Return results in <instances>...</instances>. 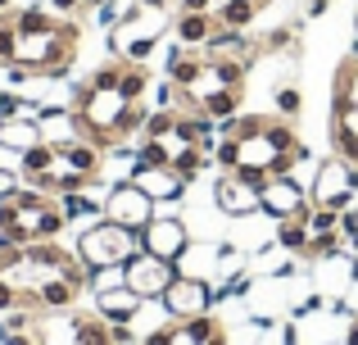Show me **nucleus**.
I'll return each mask as SVG.
<instances>
[{"mask_svg":"<svg viewBox=\"0 0 358 345\" xmlns=\"http://www.w3.org/2000/svg\"><path fill=\"white\" fill-rule=\"evenodd\" d=\"M0 169H18V155L9 146H0Z\"/></svg>","mask_w":358,"mask_h":345,"instance_id":"nucleus-35","label":"nucleus"},{"mask_svg":"<svg viewBox=\"0 0 358 345\" xmlns=\"http://www.w3.org/2000/svg\"><path fill=\"white\" fill-rule=\"evenodd\" d=\"M36 127H41V141L45 146H69L82 141V123L69 105H50V109H36Z\"/></svg>","mask_w":358,"mask_h":345,"instance_id":"nucleus-19","label":"nucleus"},{"mask_svg":"<svg viewBox=\"0 0 358 345\" xmlns=\"http://www.w3.org/2000/svg\"><path fill=\"white\" fill-rule=\"evenodd\" d=\"M341 314H350V318L358 314V277H354L350 286H345V295H341Z\"/></svg>","mask_w":358,"mask_h":345,"instance_id":"nucleus-33","label":"nucleus"},{"mask_svg":"<svg viewBox=\"0 0 358 345\" xmlns=\"http://www.w3.org/2000/svg\"><path fill=\"white\" fill-rule=\"evenodd\" d=\"M0 96H5V91H0Z\"/></svg>","mask_w":358,"mask_h":345,"instance_id":"nucleus-44","label":"nucleus"},{"mask_svg":"<svg viewBox=\"0 0 358 345\" xmlns=\"http://www.w3.org/2000/svg\"><path fill=\"white\" fill-rule=\"evenodd\" d=\"M141 345H231V337L213 314H200V318L164 323V328H155L150 337H141Z\"/></svg>","mask_w":358,"mask_h":345,"instance_id":"nucleus-10","label":"nucleus"},{"mask_svg":"<svg viewBox=\"0 0 358 345\" xmlns=\"http://www.w3.org/2000/svg\"><path fill=\"white\" fill-rule=\"evenodd\" d=\"M141 295L131 291V286H114V291H96V314L100 318H109L114 328H127L131 318L141 314Z\"/></svg>","mask_w":358,"mask_h":345,"instance_id":"nucleus-20","label":"nucleus"},{"mask_svg":"<svg viewBox=\"0 0 358 345\" xmlns=\"http://www.w3.org/2000/svg\"><path fill=\"white\" fill-rule=\"evenodd\" d=\"M118 87L127 91L131 100H145V96H150V69H145V64L118 59Z\"/></svg>","mask_w":358,"mask_h":345,"instance_id":"nucleus-26","label":"nucleus"},{"mask_svg":"<svg viewBox=\"0 0 358 345\" xmlns=\"http://www.w3.org/2000/svg\"><path fill=\"white\" fill-rule=\"evenodd\" d=\"M272 241H277L281 250H290L295 259H304L313 237H308V223L304 218H286V223H277V237H272Z\"/></svg>","mask_w":358,"mask_h":345,"instance_id":"nucleus-25","label":"nucleus"},{"mask_svg":"<svg viewBox=\"0 0 358 345\" xmlns=\"http://www.w3.org/2000/svg\"><path fill=\"white\" fill-rule=\"evenodd\" d=\"M0 123H5V114H0Z\"/></svg>","mask_w":358,"mask_h":345,"instance_id":"nucleus-43","label":"nucleus"},{"mask_svg":"<svg viewBox=\"0 0 358 345\" xmlns=\"http://www.w3.org/2000/svg\"><path fill=\"white\" fill-rule=\"evenodd\" d=\"M131 182H136L155 204H177L186 195V186H191L177 169H131Z\"/></svg>","mask_w":358,"mask_h":345,"instance_id":"nucleus-18","label":"nucleus"},{"mask_svg":"<svg viewBox=\"0 0 358 345\" xmlns=\"http://www.w3.org/2000/svg\"><path fill=\"white\" fill-rule=\"evenodd\" d=\"M231 264H241V246H231V241H191L177 259V273L209 282V277H222V268Z\"/></svg>","mask_w":358,"mask_h":345,"instance_id":"nucleus-13","label":"nucleus"},{"mask_svg":"<svg viewBox=\"0 0 358 345\" xmlns=\"http://www.w3.org/2000/svg\"><path fill=\"white\" fill-rule=\"evenodd\" d=\"M218 164L222 173H250V177H281L304 160V141L295 136L290 118L281 114H236L218 123Z\"/></svg>","mask_w":358,"mask_h":345,"instance_id":"nucleus-1","label":"nucleus"},{"mask_svg":"<svg viewBox=\"0 0 358 345\" xmlns=\"http://www.w3.org/2000/svg\"><path fill=\"white\" fill-rule=\"evenodd\" d=\"M55 204H59L64 223H69V227H78V232L96 227V223L105 218V200H91L87 191H64V195H55Z\"/></svg>","mask_w":358,"mask_h":345,"instance_id":"nucleus-21","label":"nucleus"},{"mask_svg":"<svg viewBox=\"0 0 358 345\" xmlns=\"http://www.w3.org/2000/svg\"><path fill=\"white\" fill-rule=\"evenodd\" d=\"M308 195H313V204H322V209H354L358 204V173L354 164H345L341 155H327L322 164H317V177L313 186H308Z\"/></svg>","mask_w":358,"mask_h":345,"instance_id":"nucleus-9","label":"nucleus"},{"mask_svg":"<svg viewBox=\"0 0 358 345\" xmlns=\"http://www.w3.org/2000/svg\"><path fill=\"white\" fill-rule=\"evenodd\" d=\"M218 0H177V14H213Z\"/></svg>","mask_w":358,"mask_h":345,"instance_id":"nucleus-32","label":"nucleus"},{"mask_svg":"<svg viewBox=\"0 0 358 345\" xmlns=\"http://www.w3.org/2000/svg\"><path fill=\"white\" fill-rule=\"evenodd\" d=\"M69 227L55 204V195L36 191V186H18L14 195L0 200V250L14 246H41V241H55Z\"/></svg>","mask_w":358,"mask_h":345,"instance_id":"nucleus-5","label":"nucleus"},{"mask_svg":"<svg viewBox=\"0 0 358 345\" xmlns=\"http://www.w3.org/2000/svg\"><path fill=\"white\" fill-rule=\"evenodd\" d=\"M354 277H358V255H354Z\"/></svg>","mask_w":358,"mask_h":345,"instance_id":"nucleus-41","label":"nucleus"},{"mask_svg":"<svg viewBox=\"0 0 358 345\" xmlns=\"http://www.w3.org/2000/svg\"><path fill=\"white\" fill-rule=\"evenodd\" d=\"M105 218L118 223V227L141 232L150 218H155V200H150V195L127 177V182H114V191L105 195Z\"/></svg>","mask_w":358,"mask_h":345,"instance_id":"nucleus-16","label":"nucleus"},{"mask_svg":"<svg viewBox=\"0 0 358 345\" xmlns=\"http://www.w3.org/2000/svg\"><path fill=\"white\" fill-rule=\"evenodd\" d=\"M331 155L354 164L358 173V64L345 59L336 69V96H331Z\"/></svg>","mask_w":358,"mask_h":345,"instance_id":"nucleus-6","label":"nucleus"},{"mask_svg":"<svg viewBox=\"0 0 358 345\" xmlns=\"http://www.w3.org/2000/svg\"><path fill=\"white\" fill-rule=\"evenodd\" d=\"M345 345H358V314L350 318V332H345Z\"/></svg>","mask_w":358,"mask_h":345,"instance_id":"nucleus-38","label":"nucleus"},{"mask_svg":"<svg viewBox=\"0 0 358 345\" xmlns=\"http://www.w3.org/2000/svg\"><path fill=\"white\" fill-rule=\"evenodd\" d=\"M96 5H105V0H82V9H96Z\"/></svg>","mask_w":358,"mask_h":345,"instance_id":"nucleus-39","label":"nucleus"},{"mask_svg":"<svg viewBox=\"0 0 358 345\" xmlns=\"http://www.w3.org/2000/svg\"><path fill=\"white\" fill-rule=\"evenodd\" d=\"M331 9V0H308V18H317V14H327Z\"/></svg>","mask_w":358,"mask_h":345,"instance_id":"nucleus-36","label":"nucleus"},{"mask_svg":"<svg viewBox=\"0 0 358 345\" xmlns=\"http://www.w3.org/2000/svg\"><path fill=\"white\" fill-rule=\"evenodd\" d=\"M164 32H168V18L155 14V9H145L136 0V5L122 14V23L109 27V50H114L118 59H127V64H150V55L159 50V41H164Z\"/></svg>","mask_w":358,"mask_h":345,"instance_id":"nucleus-7","label":"nucleus"},{"mask_svg":"<svg viewBox=\"0 0 358 345\" xmlns=\"http://www.w3.org/2000/svg\"><path fill=\"white\" fill-rule=\"evenodd\" d=\"M263 5H272V0H263Z\"/></svg>","mask_w":358,"mask_h":345,"instance_id":"nucleus-42","label":"nucleus"},{"mask_svg":"<svg viewBox=\"0 0 358 345\" xmlns=\"http://www.w3.org/2000/svg\"><path fill=\"white\" fill-rule=\"evenodd\" d=\"M78 9H82V0H50V14L69 18V14H78Z\"/></svg>","mask_w":358,"mask_h":345,"instance_id":"nucleus-34","label":"nucleus"},{"mask_svg":"<svg viewBox=\"0 0 358 345\" xmlns=\"http://www.w3.org/2000/svg\"><path fill=\"white\" fill-rule=\"evenodd\" d=\"M259 191H263V177L222 173L213 182V209L222 218H250V213H259Z\"/></svg>","mask_w":358,"mask_h":345,"instance_id":"nucleus-12","label":"nucleus"},{"mask_svg":"<svg viewBox=\"0 0 358 345\" xmlns=\"http://www.w3.org/2000/svg\"><path fill=\"white\" fill-rule=\"evenodd\" d=\"M122 277H127V286L141 295V300H159V295L173 286L177 264H168V259H159V255H145V250H136V255L122 264Z\"/></svg>","mask_w":358,"mask_h":345,"instance_id":"nucleus-14","label":"nucleus"},{"mask_svg":"<svg viewBox=\"0 0 358 345\" xmlns=\"http://www.w3.org/2000/svg\"><path fill=\"white\" fill-rule=\"evenodd\" d=\"M341 241H345V250H354V255H358V204L341 213Z\"/></svg>","mask_w":358,"mask_h":345,"instance_id":"nucleus-29","label":"nucleus"},{"mask_svg":"<svg viewBox=\"0 0 358 345\" xmlns=\"http://www.w3.org/2000/svg\"><path fill=\"white\" fill-rule=\"evenodd\" d=\"M96 23L109 32V27H118V23H122V9L114 5V0H105V5H96Z\"/></svg>","mask_w":358,"mask_h":345,"instance_id":"nucleus-30","label":"nucleus"},{"mask_svg":"<svg viewBox=\"0 0 358 345\" xmlns=\"http://www.w3.org/2000/svg\"><path fill=\"white\" fill-rule=\"evenodd\" d=\"M14 18V55L9 64H18L23 73L41 82H55V78H69L73 73V59H78V23L64 14H45L41 5H27V9H9Z\"/></svg>","mask_w":358,"mask_h":345,"instance_id":"nucleus-3","label":"nucleus"},{"mask_svg":"<svg viewBox=\"0 0 358 345\" xmlns=\"http://www.w3.org/2000/svg\"><path fill=\"white\" fill-rule=\"evenodd\" d=\"M18 186H23V173H18V169H0V200H5V195H14Z\"/></svg>","mask_w":358,"mask_h":345,"instance_id":"nucleus-31","label":"nucleus"},{"mask_svg":"<svg viewBox=\"0 0 358 345\" xmlns=\"http://www.w3.org/2000/svg\"><path fill=\"white\" fill-rule=\"evenodd\" d=\"M136 237H141V250H145V255H159V259H168V264H177L182 250L191 246V227H186L182 218H173V213H155Z\"/></svg>","mask_w":358,"mask_h":345,"instance_id":"nucleus-15","label":"nucleus"},{"mask_svg":"<svg viewBox=\"0 0 358 345\" xmlns=\"http://www.w3.org/2000/svg\"><path fill=\"white\" fill-rule=\"evenodd\" d=\"M259 209L268 213L272 223H286V218H308L313 209V195L295 182V173H281V177H263V191H259Z\"/></svg>","mask_w":358,"mask_h":345,"instance_id":"nucleus-11","label":"nucleus"},{"mask_svg":"<svg viewBox=\"0 0 358 345\" xmlns=\"http://www.w3.org/2000/svg\"><path fill=\"white\" fill-rule=\"evenodd\" d=\"M259 9H263V0H218V23L222 27H231V32H245V27L259 18Z\"/></svg>","mask_w":358,"mask_h":345,"instance_id":"nucleus-24","label":"nucleus"},{"mask_svg":"<svg viewBox=\"0 0 358 345\" xmlns=\"http://www.w3.org/2000/svg\"><path fill=\"white\" fill-rule=\"evenodd\" d=\"M114 286H127L122 268H96L91 273V291H114Z\"/></svg>","mask_w":358,"mask_h":345,"instance_id":"nucleus-28","label":"nucleus"},{"mask_svg":"<svg viewBox=\"0 0 358 345\" xmlns=\"http://www.w3.org/2000/svg\"><path fill=\"white\" fill-rule=\"evenodd\" d=\"M141 250V237L131 227H118V223L100 218L96 227L78 232V259L96 273V268H122L131 255Z\"/></svg>","mask_w":358,"mask_h":345,"instance_id":"nucleus-8","label":"nucleus"},{"mask_svg":"<svg viewBox=\"0 0 358 345\" xmlns=\"http://www.w3.org/2000/svg\"><path fill=\"white\" fill-rule=\"evenodd\" d=\"M159 300H164L168 318H200V314H213V286L204 282V277L177 273L173 286H168Z\"/></svg>","mask_w":358,"mask_h":345,"instance_id":"nucleus-17","label":"nucleus"},{"mask_svg":"<svg viewBox=\"0 0 358 345\" xmlns=\"http://www.w3.org/2000/svg\"><path fill=\"white\" fill-rule=\"evenodd\" d=\"M69 109L78 114V123H82V141L100 146V150H118V146H127L131 136L141 132L145 114H150L145 100H131L127 91L118 87V59L91 73V78L73 91Z\"/></svg>","mask_w":358,"mask_h":345,"instance_id":"nucleus-2","label":"nucleus"},{"mask_svg":"<svg viewBox=\"0 0 358 345\" xmlns=\"http://www.w3.org/2000/svg\"><path fill=\"white\" fill-rule=\"evenodd\" d=\"M141 5L155 9V14H168V5H173V0H141Z\"/></svg>","mask_w":358,"mask_h":345,"instance_id":"nucleus-37","label":"nucleus"},{"mask_svg":"<svg viewBox=\"0 0 358 345\" xmlns=\"http://www.w3.org/2000/svg\"><path fill=\"white\" fill-rule=\"evenodd\" d=\"M5 9H9V0H0V14H5Z\"/></svg>","mask_w":358,"mask_h":345,"instance_id":"nucleus-40","label":"nucleus"},{"mask_svg":"<svg viewBox=\"0 0 358 345\" xmlns=\"http://www.w3.org/2000/svg\"><path fill=\"white\" fill-rule=\"evenodd\" d=\"M272 91H277V114L281 118H295L299 109H304V96H299L295 82H281V87H272Z\"/></svg>","mask_w":358,"mask_h":345,"instance_id":"nucleus-27","label":"nucleus"},{"mask_svg":"<svg viewBox=\"0 0 358 345\" xmlns=\"http://www.w3.org/2000/svg\"><path fill=\"white\" fill-rule=\"evenodd\" d=\"M213 32H218V14H177L173 18V36L182 45H191V50H204L213 41Z\"/></svg>","mask_w":358,"mask_h":345,"instance_id":"nucleus-22","label":"nucleus"},{"mask_svg":"<svg viewBox=\"0 0 358 345\" xmlns=\"http://www.w3.org/2000/svg\"><path fill=\"white\" fill-rule=\"evenodd\" d=\"M0 146H9L14 155L41 146V127H36V114H18V118H5L0 123Z\"/></svg>","mask_w":358,"mask_h":345,"instance_id":"nucleus-23","label":"nucleus"},{"mask_svg":"<svg viewBox=\"0 0 358 345\" xmlns=\"http://www.w3.org/2000/svg\"><path fill=\"white\" fill-rule=\"evenodd\" d=\"M18 173L23 186H36L45 195H64V191H87L100 177V146L91 141H69V146H32L18 155Z\"/></svg>","mask_w":358,"mask_h":345,"instance_id":"nucleus-4","label":"nucleus"}]
</instances>
